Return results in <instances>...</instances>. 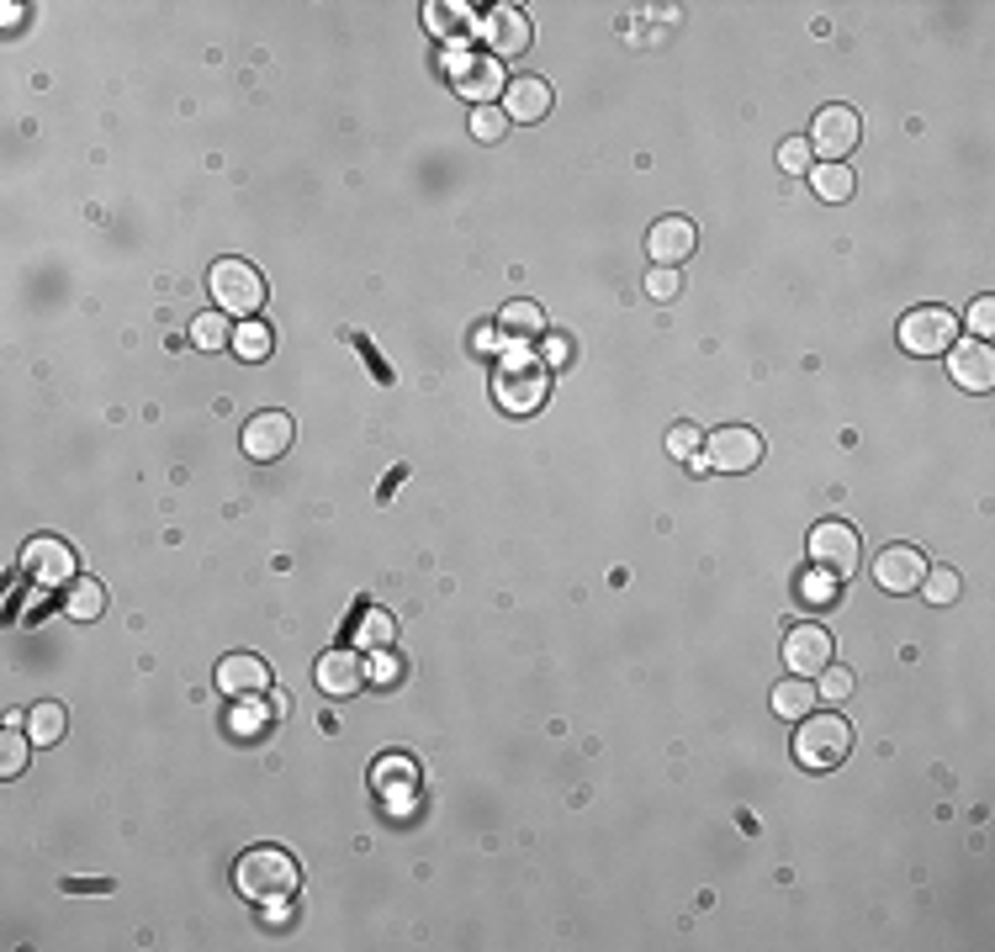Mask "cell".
Instances as JSON below:
<instances>
[{
    "instance_id": "cell-31",
    "label": "cell",
    "mask_w": 995,
    "mask_h": 952,
    "mask_svg": "<svg viewBox=\"0 0 995 952\" xmlns=\"http://www.w3.org/2000/svg\"><path fill=\"white\" fill-rule=\"evenodd\" d=\"M504 133H509L504 106H477V112H471V138H477V143H498Z\"/></svg>"
},
{
    "instance_id": "cell-41",
    "label": "cell",
    "mask_w": 995,
    "mask_h": 952,
    "mask_svg": "<svg viewBox=\"0 0 995 952\" xmlns=\"http://www.w3.org/2000/svg\"><path fill=\"white\" fill-rule=\"evenodd\" d=\"M471 344H477L483 355H493V323H477V329H471Z\"/></svg>"
},
{
    "instance_id": "cell-40",
    "label": "cell",
    "mask_w": 995,
    "mask_h": 952,
    "mask_svg": "<svg viewBox=\"0 0 995 952\" xmlns=\"http://www.w3.org/2000/svg\"><path fill=\"white\" fill-rule=\"evenodd\" d=\"M970 329L980 333V339H991V329H995V297H980L970 308Z\"/></svg>"
},
{
    "instance_id": "cell-3",
    "label": "cell",
    "mask_w": 995,
    "mask_h": 952,
    "mask_svg": "<svg viewBox=\"0 0 995 952\" xmlns=\"http://www.w3.org/2000/svg\"><path fill=\"white\" fill-rule=\"evenodd\" d=\"M852 752V725L842 714H805L795 731V762L810 773H826Z\"/></svg>"
},
{
    "instance_id": "cell-11",
    "label": "cell",
    "mask_w": 995,
    "mask_h": 952,
    "mask_svg": "<svg viewBox=\"0 0 995 952\" xmlns=\"http://www.w3.org/2000/svg\"><path fill=\"white\" fill-rule=\"evenodd\" d=\"M858 133H863V122L852 106H826L816 112V127H810V154H821V165H842V154L858 148Z\"/></svg>"
},
{
    "instance_id": "cell-23",
    "label": "cell",
    "mask_w": 995,
    "mask_h": 952,
    "mask_svg": "<svg viewBox=\"0 0 995 952\" xmlns=\"http://www.w3.org/2000/svg\"><path fill=\"white\" fill-rule=\"evenodd\" d=\"M22 725H27V736H32V746H53V741L64 736V704H32V710L22 714Z\"/></svg>"
},
{
    "instance_id": "cell-35",
    "label": "cell",
    "mask_w": 995,
    "mask_h": 952,
    "mask_svg": "<svg viewBox=\"0 0 995 952\" xmlns=\"http://www.w3.org/2000/svg\"><path fill=\"white\" fill-rule=\"evenodd\" d=\"M678 286H683L678 265H656L652 276H646V291H652L656 302H673V297H678Z\"/></svg>"
},
{
    "instance_id": "cell-9",
    "label": "cell",
    "mask_w": 995,
    "mask_h": 952,
    "mask_svg": "<svg viewBox=\"0 0 995 952\" xmlns=\"http://www.w3.org/2000/svg\"><path fill=\"white\" fill-rule=\"evenodd\" d=\"M22 567L38 588H70L74 571H80V556H74V546L59 540V535H32L22 546Z\"/></svg>"
},
{
    "instance_id": "cell-8",
    "label": "cell",
    "mask_w": 995,
    "mask_h": 952,
    "mask_svg": "<svg viewBox=\"0 0 995 952\" xmlns=\"http://www.w3.org/2000/svg\"><path fill=\"white\" fill-rule=\"evenodd\" d=\"M810 561L821 571H831L837 582H848L858 561H863V546H858V529L842 519H821L810 529Z\"/></svg>"
},
{
    "instance_id": "cell-4",
    "label": "cell",
    "mask_w": 995,
    "mask_h": 952,
    "mask_svg": "<svg viewBox=\"0 0 995 952\" xmlns=\"http://www.w3.org/2000/svg\"><path fill=\"white\" fill-rule=\"evenodd\" d=\"M207 291H213L218 312H234V318H255L266 308V276L249 260H218L207 276Z\"/></svg>"
},
{
    "instance_id": "cell-33",
    "label": "cell",
    "mask_w": 995,
    "mask_h": 952,
    "mask_svg": "<svg viewBox=\"0 0 995 952\" xmlns=\"http://www.w3.org/2000/svg\"><path fill=\"white\" fill-rule=\"evenodd\" d=\"M504 329L509 333H540L546 329V318H540L535 302H509V308H504Z\"/></svg>"
},
{
    "instance_id": "cell-6",
    "label": "cell",
    "mask_w": 995,
    "mask_h": 952,
    "mask_svg": "<svg viewBox=\"0 0 995 952\" xmlns=\"http://www.w3.org/2000/svg\"><path fill=\"white\" fill-rule=\"evenodd\" d=\"M958 344V312L953 308H911L900 318V350L905 355H947Z\"/></svg>"
},
{
    "instance_id": "cell-38",
    "label": "cell",
    "mask_w": 995,
    "mask_h": 952,
    "mask_svg": "<svg viewBox=\"0 0 995 952\" xmlns=\"http://www.w3.org/2000/svg\"><path fill=\"white\" fill-rule=\"evenodd\" d=\"M805 598H810V603H816V609H826V603H831V598H837V577H831V571H810V577H805Z\"/></svg>"
},
{
    "instance_id": "cell-26",
    "label": "cell",
    "mask_w": 995,
    "mask_h": 952,
    "mask_svg": "<svg viewBox=\"0 0 995 952\" xmlns=\"http://www.w3.org/2000/svg\"><path fill=\"white\" fill-rule=\"evenodd\" d=\"M810 186L821 201H848L852 196V169L848 165H810Z\"/></svg>"
},
{
    "instance_id": "cell-36",
    "label": "cell",
    "mask_w": 995,
    "mask_h": 952,
    "mask_svg": "<svg viewBox=\"0 0 995 952\" xmlns=\"http://www.w3.org/2000/svg\"><path fill=\"white\" fill-rule=\"evenodd\" d=\"M821 699H831V704H842V699H848L852 693V672L848 666H821Z\"/></svg>"
},
{
    "instance_id": "cell-20",
    "label": "cell",
    "mask_w": 995,
    "mask_h": 952,
    "mask_svg": "<svg viewBox=\"0 0 995 952\" xmlns=\"http://www.w3.org/2000/svg\"><path fill=\"white\" fill-rule=\"evenodd\" d=\"M64 614L80 619V624L101 619L106 614V588H101L96 577H74L70 588H64Z\"/></svg>"
},
{
    "instance_id": "cell-37",
    "label": "cell",
    "mask_w": 995,
    "mask_h": 952,
    "mask_svg": "<svg viewBox=\"0 0 995 952\" xmlns=\"http://www.w3.org/2000/svg\"><path fill=\"white\" fill-rule=\"evenodd\" d=\"M778 165L789 169V175H805V169H810V143H805V138H784V143H778Z\"/></svg>"
},
{
    "instance_id": "cell-27",
    "label": "cell",
    "mask_w": 995,
    "mask_h": 952,
    "mask_svg": "<svg viewBox=\"0 0 995 952\" xmlns=\"http://www.w3.org/2000/svg\"><path fill=\"white\" fill-rule=\"evenodd\" d=\"M270 329L260 323V318H243L239 329H234V355H243V360H266L270 355Z\"/></svg>"
},
{
    "instance_id": "cell-1",
    "label": "cell",
    "mask_w": 995,
    "mask_h": 952,
    "mask_svg": "<svg viewBox=\"0 0 995 952\" xmlns=\"http://www.w3.org/2000/svg\"><path fill=\"white\" fill-rule=\"evenodd\" d=\"M234 889H239L249 904H276L297 900V889H302V862H297L287 847H249V852L234 862Z\"/></svg>"
},
{
    "instance_id": "cell-19",
    "label": "cell",
    "mask_w": 995,
    "mask_h": 952,
    "mask_svg": "<svg viewBox=\"0 0 995 952\" xmlns=\"http://www.w3.org/2000/svg\"><path fill=\"white\" fill-rule=\"evenodd\" d=\"M551 112V85L535 80V74H519L504 85V117L509 122H540Z\"/></svg>"
},
{
    "instance_id": "cell-12",
    "label": "cell",
    "mask_w": 995,
    "mask_h": 952,
    "mask_svg": "<svg viewBox=\"0 0 995 952\" xmlns=\"http://www.w3.org/2000/svg\"><path fill=\"white\" fill-rule=\"evenodd\" d=\"M292 439H297V424L281 407H266V413H255V418L243 424V455H249V461H281V455L292 451Z\"/></svg>"
},
{
    "instance_id": "cell-2",
    "label": "cell",
    "mask_w": 995,
    "mask_h": 952,
    "mask_svg": "<svg viewBox=\"0 0 995 952\" xmlns=\"http://www.w3.org/2000/svg\"><path fill=\"white\" fill-rule=\"evenodd\" d=\"M546 371H551L546 360L514 344L509 355L498 360V376H493V397H498V407H509V413H535V407L546 403Z\"/></svg>"
},
{
    "instance_id": "cell-13",
    "label": "cell",
    "mask_w": 995,
    "mask_h": 952,
    "mask_svg": "<svg viewBox=\"0 0 995 952\" xmlns=\"http://www.w3.org/2000/svg\"><path fill=\"white\" fill-rule=\"evenodd\" d=\"M313 677H318V689L329 693V699H355V693L365 689V656L361 651H323L313 666Z\"/></svg>"
},
{
    "instance_id": "cell-17",
    "label": "cell",
    "mask_w": 995,
    "mask_h": 952,
    "mask_svg": "<svg viewBox=\"0 0 995 952\" xmlns=\"http://www.w3.org/2000/svg\"><path fill=\"white\" fill-rule=\"evenodd\" d=\"M218 689L228 693V699H266V693H270V666L260 662V656L234 651V656H222V662H218Z\"/></svg>"
},
{
    "instance_id": "cell-34",
    "label": "cell",
    "mask_w": 995,
    "mask_h": 952,
    "mask_svg": "<svg viewBox=\"0 0 995 952\" xmlns=\"http://www.w3.org/2000/svg\"><path fill=\"white\" fill-rule=\"evenodd\" d=\"M667 451H673V461H694V455L704 451V434L694 424H678L667 434Z\"/></svg>"
},
{
    "instance_id": "cell-24",
    "label": "cell",
    "mask_w": 995,
    "mask_h": 952,
    "mask_svg": "<svg viewBox=\"0 0 995 952\" xmlns=\"http://www.w3.org/2000/svg\"><path fill=\"white\" fill-rule=\"evenodd\" d=\"M397 641V619L387 614V609H365L361 624H355V645H371V651H387V645Z\"/></svg>"
},
{
    "instance_id": "cell-25",
    "label": "cell",
    "mask_w": 995,
    "mask_h": 952,
    "mask_svg": "<svg viewBox=\"0 0 995 952\" xmlns=\"http://www.w3.org/2000/svg\"><path fill=\"white\" fill-rule=\"evenodd\" d=\"M424 22H429V32H439V38H462V32L477 27V17H471V6H445V0H435V6H424Z\"/></svg>"
},
{
    "instance_id": "cell-30",
    "label": "cell",
    "mask_w": 995,
    "mask_h": 952,
    "mask_svg": "<svg viewBox=\"0 0 995 952\" xmlns=\"http://www.w3.org/2000/svg\"><path fill=\"white\" fill-rule=\"evenodd\" d=\"M376 784H382V794H397V788H418V767H413V762H403V757H387L382 762V767H376Z\"/></svg>"
},
{
    "instance_id": "cell-28",
    "label": "cell",
    "mask_w": 995,
    "mask_h": 952,
    "mask_svg": "<svg viewBox=\"0 0 995 952\" xmlns=\"http://www.w3.org/2000/svg\"><path fill=\"white\" fill-rule=\"evenodd\" d=\"M958 588H964V577H958L953 567H926V577H922V588H916V593H922L926 603H953Z\"/></svg>"
},
{
    "instance_id": "cell-16",
    "label": "cell",
    "mask_w": 995,
    "mask_h": 952,
    "mask_svg": "<svg viewBox=\"0 0 995 952\" xmlns=\"http://www.w3.org/2000/svg\"><path fill=\"white\" fill-rule=\"evenodd\" d=\"M831 656H837V645H831V635H826L821 624H800V630H789V641H784V662H789L795 677H816L821 666H831Z\"/></svg>"
},
{
    "instance_id": "cell-39",
    "label": "cell",
    "mask_w": 995,
    "mask_h": 952,
    "mask_svg": "<svg viewBox=\"0 0 995 952\" xmlns=\"http://www.w3.org/2000/svg\"><path fill=\"white\" fill-rule=\"evenodd\" d=\"M540 360H546V365H572V339H567V333H546Z\"/></svg>"
},
{
    "instance_id": "cell-14",
    "label": "cell",
    "mask_w": 995,
    "mask_h": 952,
    "mask_svg": "<svg viewBox=\"0 0 995 952\" xmlns=\"http://www.w3.org/2000/svg\"><path fill=\"white\" fill-rule=\"evenodd\" d=\"M947 376L958 381L964 392H991L995 386V350L985 339H964L947 350Z\"/></svg>"
},
{
    "instance_id": "cell-21",
    "label": "cell",
    "mask_w": 995,
    "mask_h": 952,
    "mask_svg": "<svg viewBox=\"0 0 995 952\" xmlns=\"http://www.w3.org/2000/svg\"><path fill=\"white\" fill-rule=\"evenodd\" d=\"M816 699H821V693L810 689L805 677L789 672V683H778V689H774V714H778V720H805V714L816 710Z\"/></svg>"
},
{
    "instance_id": "cell-18",
    "label": "cell",
    "mask_w": 995,
    "mask_h": 952,
    "mask_svg": "<svg viewBox=\"0 0 995 952\" xmlns=\"http://www.w3.org/2000/svg\"><path fill=\"white\" fill-rule=\"evenodd\" d=\"M694 244H699V234L688 217H656L652 234H646V255H652V265H683L694 255Z\"/></svg>"
},
{
    "instance_id": "cell-5",
    "label": "cell",
    "mask_w": 995,
    "mask_h": 952,
    "mask_svg": "<svg viewBox=\"0 0 995 952\" xmlns=\"http://www.w3.org/2000/svg\"><path fill=\"white\" fill-rule=\"evenodd\" d=\"M445 70H450V85H456V95L477 101V106H493V95L509 85V80H504V64H498L487 48L456 43V48H450V59H445Z\"/></svg>"
},
{
    "instance_id": "cell-29",
    "label": "cell",
    "mask_w": 995,
    "mask_h": 952,
    "mask_svg": "<svg viewBox=\"0 0 995 952\" xmlns=\"http://www.w3.org/2000/svg\"><path fill=\"white\" fill-rule=\"evenodd\" d=\"M191 339L201 344V350H222V344H234V329H228V312H201L191 323Z\"/></svg>"
},
{
    "instance_id": "cell-32",
    "label": "cell",
    "mask_w": 995,
    "mask_h": 952,
    "mask_svg": "<svg viewBox=\"0 0 995 952\" xmlns=\"http://www.w3.org/2000/svg\"><path fill=\"white\" fill-rule=\"evenodd\" d=\"M270 714L255 710V699H234V714H228V731L234 736H260V725H266Z\"/></svg>"
},
{
    "instance_id": "cell-22",
    "label": "cell",
    "mask_w": 995,
    "mask_h": 952,
    "mask_svg": "<svg viewBox=\"0 0 995 952\" xmlns=\"http://www.w3.org/2000/svg\"><path fill=\"white\" fill-rule=\"evenodd\" d=\"M27 752H32V736H27L22 714L6 720V741H0V778H17L27 767Z\"/></svg>"
},
{
    "instance_id": "cell-15",
    "label": "cell",
    "mask_w": 995,
    "mask_h": 952,
    "mask_svg": "<svg viewBox=\"0 0 995 952\" xmlns=\"http://www.w3.org/2000/svg\"><path fill=\"white\" fill-rule=\"evenodd\" d=\"M922 577H926V556H922L916 546H890V550H879L874 582L884 588V593H916V588H922Z\"/></svg>"
},
{
    "instance_id": "cell-7",
    "label": "cell",
    "mask_w": 995,
    "mask_h": 952,
    "mask_svg": "<svg viewBox=\"0 0 995 952\" xmlns=\"http://www.w3.org/2000/svg\"><path fill=\"white\" fill-rule=\"evenodd\" d=\"M699 455H704V466H709V472L742 476V472H753L757 461H763V434H753V428H742V424L709 428Z\"/></svg>"
},
{
    "instance_id": "cell-10",
    "label": "cell",
    "mask_w": 995,
    "mask_h": 952,
    "mask_svg": "<svg viewBox=\"0 0 995 952\" xmlns=\"http://www.w3.org/2000/svg\"><path fill=\"white\" fill-rule=\"evenodd\" d=\"M483 43L487 53L504 64V59H519V53H530L535 43V27H530V11H519V6H493L483 22Z\"/></svg>"
}]
</instances>
